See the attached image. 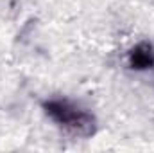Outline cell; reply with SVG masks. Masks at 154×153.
Listing matches in <instances>:
<instances>
[{"label":"cell","instance_id":"obj_1","mask_svg":"<svg viewBox=\"0 0 154 153\" xmlns=\"http://www.w3.org/2000/svg\"><path fill=\"white\" fill-rule=\"evenodd\" d=\"M43 110L59 128L74 137H91L97 130L95 115L86 108L68 99H48L43 103Z\"/></svg>","mask_w":154,"mask_h":153},{"label":"cell","instance_id":"obj_2","mask_svg":"<svg viewBox=\"0 0 154 153\" xmlns=\"http://www.w3.org/2000/svg\"><path fill=\"white\" fill-rule=\"evenodd\" d=\"M127 63L133 70H149L154 69V47L149 41L136 43L127 56Z\"/></svg>","mask_w":154,"mask_h":153}]
</instances>
